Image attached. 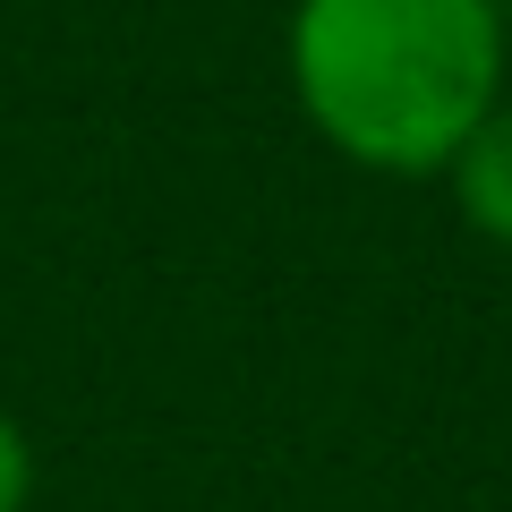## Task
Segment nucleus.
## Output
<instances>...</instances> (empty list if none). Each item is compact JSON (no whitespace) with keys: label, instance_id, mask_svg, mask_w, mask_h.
I'll list each match as a JSON object with an SVG mask.
<instances>
[{"label":"nucleus","instance_id":"f257e3e1","mask_svg":"<svg viewBox=\"0 0 512 512\" xmlns=\"http://www.w3.org/2000/svg\"><path fill=\"white\" fill-rule=\"evenodd\" d=\"M282 86L367 180H444L512 86L504 0H291Z\"/></svg>","mask_w":512,"mask_h":512},{"label":"nucleus","instance_id":"f03ea898","mask_svg":"<svg viewBox=\"0 0 512 512\" xmlns=\"http://www.w3.org/2000/svg\"><path fill=\"white\" fill-rule=\"evenodd\" d=\"M444 188H453L461 222H470L487 248L512 256V86L495 94V111L470 128V137H461V154H453V171H444Z\"/></svg>","mask_w":512,"mask_h":512},{"label":"nucleus","instance_id":"7ed1b4c3","mask_svg":"<svg viewBox=\"0 0 512 512\" xmlns=\"http://www.w3.org/2000/svg\"><path fill=\"white\" fill-rule=\"evenodd\" d=\"M35 495H43V453L26 436V419L0 402V512H35Z\"/></svg>","mask_w":512,"mask_h":512}]
</instances>
